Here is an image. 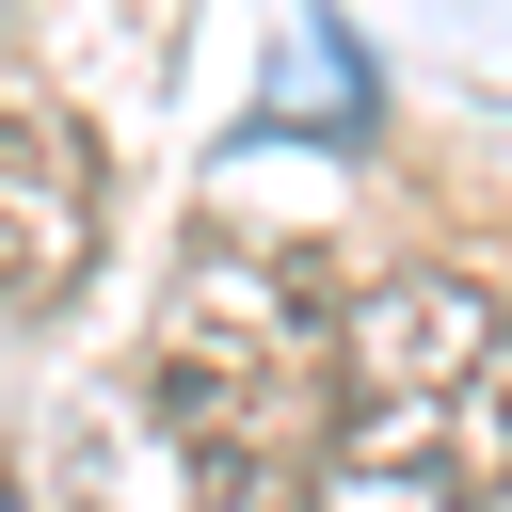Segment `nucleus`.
Here are the masks:
<instances>
[{"label":"nucleus","instance_id":"nucleus-3","mask_svg":"<svg viewBox=\"0 0 512 512\" xmlns=\"http://www.w3.org/2000/svg\"><path fill=\"white\" fill-rule=\"evenodd\" d=\"M96 240H112V144L48 96H0V336L64 320Z\"/></svg>","mask_w":512,"mask_h":512},{"label":"nucleus","instance_id":"nucleus-1","mask_svg":"<svg viewBox=\"0 0 512 512\" xmlns=\"http://www.w3.org/2000/svg\"><path fill=\"white\" fill-rule=\"evenodd\" d=\"M304 512H512V304L400 256L336 304V416Z\"/></svg>","mask_w":512,"mask_h":512},{"label":"nucleus","instance_id":"nucleus-2","mask_svg":"<svg viewBox=\"0 0 512 512\" xmlns=\"http://www.w3.org/2000/svg\"><path fill=\"white\" fill-rule=\"evenodd\" d=\"M144 416H160L192 512H304V464H320V416H336V320H320L304 256L208 224L160 288Z\"/></svg>","mask_w":512,"mask_h":512},{"label":"nucleus","instance_id":"nucleus-4","mask_svg":"<svg viewBox=\"0 0 512 512\" xmlns=\"http://www.w3.org/2000/svg\"><path fill=\"white\" fill-rule=\"evenodd\" d=\"M0 512H192V480H176L144 384H80V400L16 416V448H0Z\"/></svg>","mask_w":512,"mask_h":512}]
</instances>
